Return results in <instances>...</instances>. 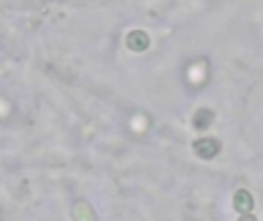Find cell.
Listing matches in <instances>:
<instances>
[{
  "instance_id": "1",
  "label": "cell",
  "mask_w": 263,
  "mask_h": 221,
  "mask_svg": "<svg viewBox=\"0 0 263 221\" xmlns=\"http://www.w3.org/2000/svg\"><path fill=\"white\" fill-rule=\"evenodd\" d=\"M194 152L199 154L201 159H213L215 154L219 152V140L215 138H201L194 143Z\"/></svg>"
},
{
  "instance_id": "4",
  "label": "cell",
  "mask_w": 263,
  "mask_h": 221,
  "mask_svg": "<svg viewBox=\"0 0 263 221\" xmlns=\"http://www.w3.org/2000/svg\"><path fill=\"white\" fill-rule=\"evenodd\" d=\"M74 219H77V221H97L92 208L88 203H83V200L74 205Z\"/></svg>"
},
{
  "instance_id": "6",
  "label": "cell",
  "mask_w": 263,
  "mask_h": 221,
  "mask_svg": "<svg viewBox=\"0 0 263 221\" xmlns=\"http://www.w3.org/2000/svg\"><path fill=\"white\" fill-rule=\"evenodd\" d=\"M240 221H256V219H254V217H250V214H245V217H242Z\"/></svg>"
},
{
  "instance_id": "3",
  "label": "cell",
  "mask_w": 263,
  "mask_h": 221,
  "mask_svg": "<svg viewBox=\"0 0 263 221\" xmlns=\"http://www.w3.org/2000/svg\"><path fill=\"white\" fill-rule=\"evenodd\" d=\"M148 44H150V39H148V35H145L143 30H132L127 35V46L132 51H145L148 49Z\"/></svg>"
},
{
  "instance_id": "2",
  "label": "cell",
  "mask_w": 263,
  "mask_h": 221,
  "mask_svg": "<svg viewBox=\"0 0 263 221\" xmlns=\"http://www.w3.org/2000/svg\"><path fill=\"white\" fill-rule=\"evenodd\" d=\"M233 205H236V210H238V212L247 214L252 208H254V198H252V194H250V191H245V189H238V191H236V196H233Z\"/></svg>"
},
{
  "instance_id": "5",
  "label": "cell",
  "mask_w": 263,
  "mask_h": 221,
  "mask_svg": "<svg viewBox=\"0 0 263 221\" xmlns=\"http://www.w3.org/2000/svg\"><path fill=\"white\" fill-rule=\"evenodd\" d=\"M213 117H215V115H213V111H210V109H201V111L194 115V127H196L199 131L208 129L210 122H213Z\"/></svg>"
}]
</instances>
